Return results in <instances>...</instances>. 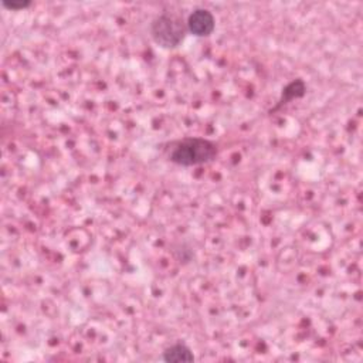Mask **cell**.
I'll use <instances>...</instances> for the list:
<instances>
[{"instance_id": "5b68a950", "label": "cell", "mask_w": 363, "mask_h": 363, "mask_svg": "<svg viewBox=\"0 0 363 363\" xmlns=\"http://www.w3.org/2000/svg\"><path fill=\"white\" fill-rule=\"evenodd\" d=\"M305 94H307V84H305V81L301 80V79L293 80L291 83H288V84L282 88V92H281L278 105L288 104V102H291V101H294V99L302 98Z\"/></svg>"}, {"instance_id": "277c9868", "label": "cell", "mask_w": 363, "mask_h": 363, "mask_svg": "<svg viewBox=\"0 0 363 363\" xmlns=\"http://www.w3.org/2000/svg\"><path fill=\"white\" fill-rule=\"evenodd\" d=\"M162 359L168 363H188L195 360V355L186 344L176 342L163 350Z\"/></svg>"}, {"instance_id": "8992f818", "label": "cell", "mask_w": 363, "mask_h": 363, "mask_svg": "<svg viewBox=\"0 0 363 363\" xmlns=\"http://www.w3.org/2000/svg\"><path fill=\"white\" fill-rule=\"evenodd\" d=\"M2 6L8 10H24L31 6V2L26 0V2H2Z\"/></svg>"}, {"instance_id": "6da1fadb", "label": "cell", "mask_w": 363, "mask_h": 363, "mask_svg": "<svg viewBox=\"0 0 363 363\" xmlns=\"http://www.w3.org/2000/svg\"><path fill=\"white\" fill-rule=\"evenodd\" d=\"M219 155V147L217 143L199 136L184 138L170 143L168 152V159L184 168L200 166L213 162Z\"/></svg>"}, {"instance_id": "3957f363", "label": "cell", "mask_w": 363, "mask_h": 363, "mask_svg": "<svg viewBox=\"0 0 363 363\" xmlns=\"http://www.w3.org/2000/svg\"><path fill=\"white\" fill-rule=\"evenodd\" d=\"M186 26L188 31L196 38H207L216 29V19L209 9L197 8L189 15Z\"/></svg>"}, {"instance_id": "7a4b0ae2", "label": "cell", "mask_w": 363, "mask_h": 363, "mask_svg": "<svg viewBox=\"0 0 363 363\" xmlns=\"http://www.w3.org/2000/svg\"><path fill=\"white\" fill-rule=\"evenodd\" d=\"M150 30L158 46L162 49H177L186 38L188 26L172 13H162L152 20Z\"/></svg>"}]
</instances>
